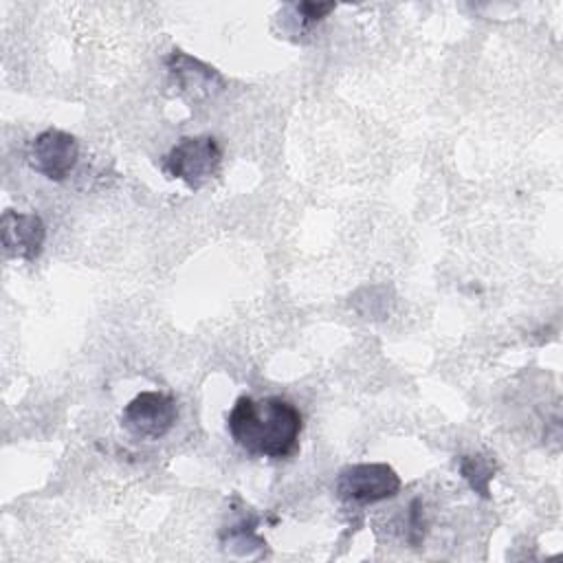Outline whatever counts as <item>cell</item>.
<instances>
[{"instance_id":"obj_1","label":"cell","mask_w":563,"mask_h":563,"mask_svg":"<svg viewBox=\"0 0 563 563\" xmlns=\"http://www.w3.org/2000/svg\"><path fill=\"white\" fill-rule=\"evenodd\" d=\"M301 429V411L282 396H240L227 416L231 440L253 457H290L299 446Z\"/></svg>"},{"instance_id":"obj_7","label":"cell","mask_w":563,"mask_h":563,"mask_svg":"<svg viewBox=\"0 0 563 563\" xmlns=\"http://www.w3.org/2000/svg\"><path fill=\"white\" fill-rule=\"evenodd\" d=\"M0 233L7 255L33 262L44 249L46 224L37 213H20L7 209L0 218Z\"/></svg>"},{"instance_id":"obj_3","label":"cell","mask_w":563,"mask_h":563,"mask_svg":"<svg viewBox=\"0 0 563 563\" xmlns=\"http://www.w3.org/2000/svg\"><path fill=\"white\" fill-rule=\"evenodd\" d=\"M178 420L176 398L163 391H141L121 411V427L139 440L165 438Z\"/></svg>"},{"instance_id":"obj_2","label":"cell","mask_w":563,"mask_h":563,"mask_svg":"<svg viewBox=\"0 0 563 563\" xmlns=\"http://www.w3.org/2000/svg\"><path fill=\"white\" fill-rule=\"evenodd\" d=\"M222 165V147L211 134L183 136L161 161L167 176L183 180L189 189L205 187Z\"/></svg>"},{"instance_id":"obj_5","label":"cell","mask_w":563,"mask_h":563,"mask_svg":"<svg viewBox=\"0 0 563 563\" xmlns=\"http://www.w3.org/2000/svg\"><path fill=\"white\" fill-rule=\"evenodd\" d=\"M79 143L73 134L48 128L40 132L29 147V165L48 180L62 183L77 165Z\"/></svg>"},{"instance_id":"obj_9","label":"cell","mask_w":563,"mask_h":563,"mask_svg":"<svg viewBox=\"0 0 563 563\" xmlns=\"http://www.w3.org/2000/svg\"><path fill=\"white\" fill-rule=\"evenodd\" d=\"M303 24H314L334 11V2H301L295 7Z\"/></svg>"},{"instance_id":"obj_8","label":"cell","mask_w":563,"mask_h":563,"mask_svg":"<svg viewBox=\"0 0 563 563\" xmlns=\"http://www.w3.org/2000/svg\"><path fill=\"white\" fill-rule=\"evenodd\" d=\"M460 471H462V477L471 484L473 490L482 493L484 497L488 495V482L493 479V473H495V464L488 457L466 455L460 462Z\"/></svg>"},{"instance_id":"obj_6","label":"cell","mask_w":563,"mask_h":563,"mask_svg":"<svg viewBox=\"0 0 563 563\" xmlns=\"http://www.w3.org/2000/svg\"><path fill=\"white\" fill-rule=\"evenodd\" d=\"M165 66L172 84L178 88V95L191 103L213 99L224 90V77L216 68L183 53L180 48H174L165 57Z\"/></svg>"},{"instance_id":"obj_4","label":"cell","mask_w":563,"mask_h":563,"mask_svg":"<svg viewBox=\"0 0 563 563\" xmlns=\"http://www.w3.org/2000/svg\"><path fill=\"white\" fill-rule=\"evenodd\" d=\"M400 490L398 473L380 462L345 466L334 482V493L347 504H376Z\"/></svg>"}]
</instances>
